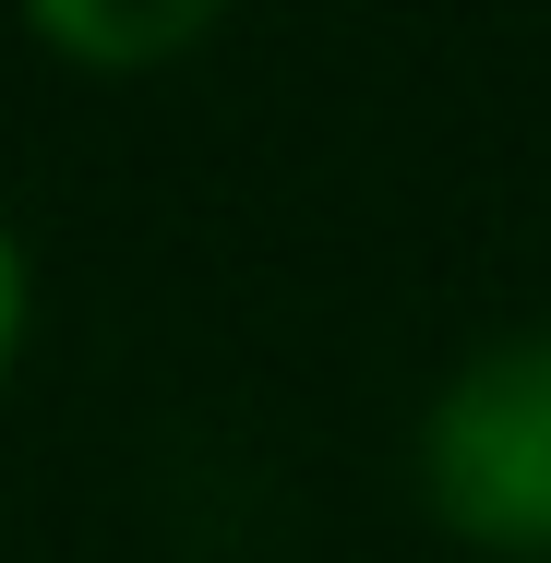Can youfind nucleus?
I'll list each match as a JSON object with an SVG mask.
<instances>
[{
    "mask_svg": "<svg viewBox=\"0 0 551 563\" xmlns=\"http://www.w3.org/2000/svg\"><path fill=\"white\" fill-rule=\"evenodd\" d=\"M36 36L60 60H97V73H144V60H180L228 0H24Z\"/></svg>",
    "mask_w": 551,
    "mask_h": 563,
    "instance_id": "nucleus-2",
    "label": "nucleus"
},
{
    "mask_svg": "<svg viewBox=\"0 0 551 563\" xmlns=\"http://www.w3.org/2000/svg\"><path fill=\"white\" fill-rule=\"evenodd\" d=\"M12 347H24V252L0 228V372H12Z\"/></svg>",
    "mask_w": 551,
    "mask_h": 563,
    "instance_id": "nucleus-3",
    "label": "nucleus"
},
{
    "mask_svg": "<svg viewBox=\"0 0 551 563\" xmlns=\"http://www.w3.org/2000/svg\"><path fill=\"white\" fill-rule=\"evenodd\" d=\"M420 492L480 552H551V324L480 347L420 420Z\"/></svg>",
    "mask_w": 551,
    "mask_h": 563,
    "instance_id": "nucleus-1",
    "label": "nucleus"
}]
</instances>
